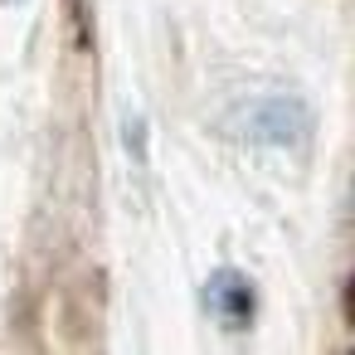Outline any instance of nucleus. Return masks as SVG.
<instances>
[{
	"mask_svg": "<svg viewBox=\"0 0 355 355\" xmlns=\"http://www.w3.org/2000/svg\"><path fill=\"white\" fill-rule=\"evenodd\" d=\"M234 132L263 146H302L311 137V112L297 98H253L234 112Z\"/></svg>",
	"mask_w": 355,
	"mask_h": 355,
	"instance_id": "nucleus-1",
	"label": "nucleus"
},
{
	"mask_svg": "<svg viewBox=\"0 0 355 355\" xmlns=\"http://www.w3.org/2000/svg\"><path fill=\"white\" fill-rule=\"evenodd\" d=\"M205 311H209L224 331L248 326V316H253V287H248V277H243L239 268H219V272L205 282Z\"/></svg>",
	"mask_w": 355,
	"mask_h": 355,
	"instance_id": "nucleus-2",
	"label": "nucleus"
}]
</instances>
